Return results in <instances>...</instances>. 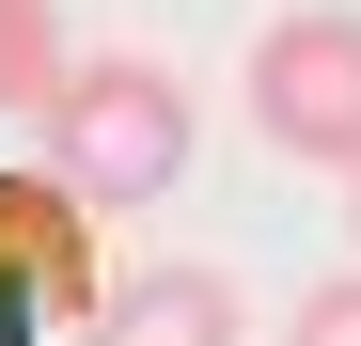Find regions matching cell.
<instances>
[{
  "mask_svg": "<svg viewBox=\"0 0 361 346\" xmlns=\"http://www.w3.org/2000/svg\"><path fill=\"white\" fill-rule=\"evenodd\" d=\"M94 189L79 173H0V330H94L110 268H94Z\"/></svg>",
  "mask_w": 361,
  "mask_h": 346,
  "instance_id": "obj_3",
  "label": "cell"
},
{
  "mask_svg": "<svg viewBox=\"0 0 361 346\" xmlns=\"http://www.w3.org/2000/svg\"><path fill=\"white\" fill-rule=\"evenodd\" d=\"M283 346H361V268H330V283H314V299H298V315H283Z\"/></svg>",
  "mask_w": 361,
  "mask_h": 346,
  "instance_id": "obj_6",
  "label": "cell"
},
{
  "mask_svg": "<svg viewBox=\"0 0 361 346\" xmlns=\"http://www.w3.org/2000/svg\"><path fill=\"white\" fill-rule=\"evenodd\" d=\"M79 79V47H63V16H47V0H0V110H47Z\"/></svg>",
  "mask_w": 361,
  "mask_h": 346,
  "instance_id": "obj_5",
  "label": "cell"
},
{
  "mask_svg": "<svg viewBox=\"0 0 361 346\" xmlns=\"http://www.w3.org/2000/svg\"><path fill=\"white\" fill-rule=\"evenodd\" d=\"M252 126L298 173H361V16L345 0H283L252 32Z\"/></svg>",
  "mask_w": 361,
  "mask_h": 346,
  "instance_id": "obj_2",
  "label": "cell"
},
{
  "mask_svg": "<svg viewBox=\"0 0 361 346\" xmlns=\"http://www.w3.org/2000/svg\"><path fill=\"white\" fill-rule=\"evenodd\" d=\"M235 330H252V315H235L220 268H126V283L94 299L79 346H235Z\"/></svg>",
  "mask_w": 361,
  "mask_h": 346,
  "instance_id": "obj_4",
  "label": "cell"
},
{
  "mask_svg": "<svg viewBox=\"0 0 361 346\" xmlns=\"http://www.w3.org/2000/svg\"><path fill=\"white\" fill-rule=\"evenodd\" d=\"M47 173H79L94 205H157L189 173V79L142 64V47H94V64L47 95Z\"/></svg>",
  "mask_w": 361,
  "mask_h": 346,
  "instance_id": "obj_1",
  "label": "cell"
},
{
  "mask_svg": "<svg viewBox=\"0 0 361 346\" xmlns=\"http://www.w3.org/2000/svg\"><path fill=\"white\" fill-rule=\"evenodd\" d=\"M345 237H361V173H345Z\"/></svg>",
  "mask_w": 361,
  "mask_h": 346,
  "instance_id": "obj_7",
  "label": "cell"
}]
</instances>
